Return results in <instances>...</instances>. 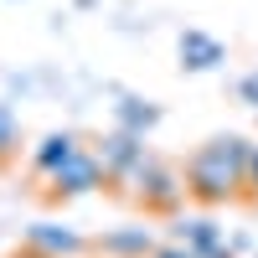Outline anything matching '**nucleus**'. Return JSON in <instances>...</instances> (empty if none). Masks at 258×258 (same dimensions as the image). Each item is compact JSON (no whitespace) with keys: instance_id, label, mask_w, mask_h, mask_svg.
<instances>
[{"instance_id":"1","label":"nucleus","mask_w":258,"mask_h":258,"mask_svg":"<svg viewBox=\"0 0 258 258\" xmlns=\"http://www.w3.org/2000/svg\"><path fill=\"white\" fill-rule=\"evenodd\" d=\"M248 165H253V145L238 135H222V140H207L186 165V191L197 202H227L238 197V186L248 181Z\"/></svg>"},{"instance_id":"2","label":"nucleus","mask_w":258,"mask_h":258,"mask_svg":"<svg viewBox=\"0 0 258 258\" xmlns=\"http://www.w3.org/2000/svg\"><path fill=\"white\" fill-rule=\"evenodd\" d=\"M129 191L145 202V207H155V212H170L181 202V191H186V176H176L170 165H160V160H145L135 176H129Z\"/></svg>"},{"instance_id":"3","label":"nucleus","mask_w":258,"mask_h":258,"mask_svg":"<svg viewBox=\"0 0 258 258\" xmlns=\"http://www.w3.org/2000/svg\"><path fill=\"white\" fill-rule=\"evenodd\" d=\"M93 155H98V165H103V176H119V181H129V176L150 160V155H145V140H140V135H124V129L109 135Z\"/></svg>"},{"instance_id":"4","label":"nucleus","mask_w":258,"mask_h":258,"mask_svg":"<svg viewBox=\"0 0 258 258\" xmlns=\"http://www.w3.org/2000/svg\"><path fill=\"white\" fill-rule=\"evenodd\" d=\"M93 186H103V165H98L93 150H78L62 170H52V191L57 197H83V191H93Z\"/></svg>"},{"instance_id":"5","label":"nucleus","mask_w":258,"mask_h":258,"mask_svg":"<svg viewBox=\"0 0 258 258\" xmlns=\"http://www.w3.org/2000/svg\"><path fill=\"white\" fill-rule=\"evenodd\" d=\"M26 243H31L36 258H78V253H88V243H83L73 227H62V222H36L26 232Z\"/></svg>"},{"instance_id":"6","label":"nucleus","mask_w":258,"mask_h":258,"mask_svg":"<svg viewBox=\"0 0 258 258\" xmlns=\"http://www.w3.org/2000/svg\"><path fill=\"white\" fill-rule=\"evenodd\" d=\"M176 243H181L186 253H197V258H232V243H222L217 222H207V217L176 222Z\"/></svg>"},{"instance_id":"7","label":"nucleus","mask_w":258,"mask_h":258,"mask_svg":"<svg viewBox=\"0 0 258 258\" xmlns=\"http://www.w3.org/2000/svg\"><path fill=\"white\" fill-rule=\"evenodd\" d=\"M227 62V47L217 36H207V31H186L181 36V68L191 73H212V68H222Z\"/></svg>"},{"instance_id":"8","label":"nucleus","mask_w":258,"mask_h":258,"mask_svg":"<svg viewBox=\"0 0 258 258\" xmlns=\"http://www.w3.org/2000/svg\"><path fill=\"white\" fill-rule=\"evenodd\" d=\"M98 253L103 258H150L155 238H150V227H119V232H103L98 238Z\"/></svg>"},{"instance_id":"9","label":"nucleus","mask_w":258,"mask_h":258,"mask_svg":"<svg viewBox=\"0 0 258 258\" xmlns=\"http://www.w3.org/2000/svg\"><path fill=\"white\" fill-rule=\"evenodd\" d=\"M78 150H83V145H78L73 135H47V140L36 145V155H31V165L41 170V176H52V170H62V165H68V160L78 155Z\"/></svg>"},{"instance_id":"10","label":"nucleus","mask_w":258,"mask_h":258,"mask_svg":"<svg viewBox=\"0 0 258 258\" xmlns=\"http://www.w3.org/2000/svg\"><path fill=\"white\" fill-rule=\"evenodd\" d=\"M155 119H160L155 103H140V98H124V103H119V124H124V135H140V140H145V129L155 124Z\"/></svg>"},{"instance_id":"11","label":"nucleus","mask_w":258,"mask_h":258,"mask_svg":"<svg viewBox=\"0 0 258 258\" xmlns=\"http://www.w3.org/2000/svg\"><path fill=\"white\" fill-rule=\"evenodd\" d=\"M11 145H16V119H11V109H6V103H0V155H6Z\"/></svg>"},{"instance_id":"12","label":"nucleus","mask_w":258,"mask_h":258,"mask_svg":"<svg viewBox=\"0 0 258 258\" xmlns=\"http://www.w3.org/2000/svg\"><path fill=\"white\" fill-rule=\"evenodd\" d=\"M238 93H243V103H253V109H258V68H253V73L238 83Z\"/></svg>"},{"instance_id":"13","label":"nucleus","mask_w":258,"mask_h":258,"mask_svg":"<svg viewBox=\"0 0 258 258\" xmlns=\"http://www.w3.org/2000/svg\"><path fill=\"white\" fill-rule=\"evenodd\" d=\"M150 258H197V253H186L181 243H170V248H155V253H150Z\"/></svg>"},{"instance_id":"14","label":"nucleus","mask_w":258,"mask_h":258,"mask_svg":"<svg viewBox=\"0 0 258 258\" xmlns=\"http://www.w3.org/2000/svg\"><path fill=\"white\" fill-rule=\"evenodd\" d=\"M248 186L258 191V150H253V165H248Z\"/></svg>"}]
</instances>
